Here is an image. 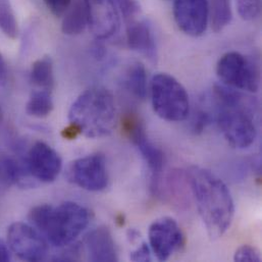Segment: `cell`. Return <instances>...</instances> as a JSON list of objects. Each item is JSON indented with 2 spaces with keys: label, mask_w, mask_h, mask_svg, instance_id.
Instances as JSON below:
<instances>
[{
  "label": "cell",
  "mask_w": 262,
  "mask_h": 262,
  "mask_svg": "<svg viewBox=\"0 0 262 262\" xmlns=\"http://www.w3.org/2000/svg\"><path fill=\"white\" fill-rule=\"evenodd\" d=\"M10 260V253L6 245L0 240V262H6Z\"/></svg>",
  "instance_id": "obj_31"
},
{
  "label": "cell",
  "mask_w": 262,
  "mask_h": 262,
  "mask_svg": "<svg viewBox=\"0 0 262 262\" xmlns=\"http://www.w3.org/2000/svg\"><path fill=\"white\" fill-rule=\"evenodd\" d=\"M217 102L216 122L227 142L234 148L244 149L253 144L257 130L254 121L243 104V97L232 88L215 86Z\"/></svg>",
  "instance_id": "obj_4"
},
{
  "label": "cell",
  "mask_w": 262,
  "mask_h": 262,
  "mask_svg": "<svg viewBox=\"0 0 262 262\" xmlns=\"http://www.w3.org/2000/svg\"><path fill=\"white\" fill-rule=\"evenodd\" d=\"M210 122H211V117L207 112L203 110L198 111L195 114L192 121V131L195 134H200L205 130L206 126L209 125Z\"/></svg>",
  "instance_id": "obj_26"
},
{
  "label": "cell",
  "mask_w": 262,
  "mask_h": 262,
  "mask_svg": "<svg viewBox=\"0 0 262 262\" xmlns=\"http://www.w3.org/2000/svg\"><path fill=\"white\" fill-rule=\"evenodd\" d=\"M148 235L150 249L160 261L167 260L184 245V234L171 217H162L153 222Z\"/></svg>",
  "instance_id": "obj_10"
},
{
  "label": "cell",
  "mask_w": 262,
  "mask_h": 262,
  "mask_svg": "<svg viewBox=\"0 0 262 262\" xmlns=\"http://www.w3.org/2000/svg\"><path fill=\"white\" fill-rule=\"evenodd\" d=\"M89 260L115 262L119 260L116 244L108 228L100 227L92 231L85 240Z\"/></svg>",
  "instance_id": "obj_14"
},
{
  "label": "cell",
  "mask_w": 262,
  "mask_h": 262,
  "mask_svg": "<svg viewBox=\"0 0 262 262\" xmlns=\"http://www.w3.org/2000/svg\"><path fill=\"white\" fill-rule=\"evenodd\" d=\"M200 217L208 236L219 239L230 229L235 206L227 185L210 170L191 166L187 172Z\"/></svg>",
  "instance_id": "obj_1"
},
{
  "label": "cell",
  "mask_w": 262,
  "mask_h": 262,
  "mask_svg": "<svg viewBox=\"0 0 262 262\" xmlns=\"http://www.w3.org/2000/svg\"><path fill=\"white\" fill-rule=\"evenodd\" d=\"M209 18L214 32L223 31L233 18L231 0H210Z\"/></svg>",
  "instance_id": "obj_20"
},
{
  "label": "cell",
  "mask_w": 262,
  "mask_h": 262,
  "mask_svg": "<svg viewBox=\"0 0 262 262\" xmlns=\"http://www.w3.org/2000/svg\"><path fill=\"white\" fill-rule=\"evenodd\" d=\"M79 247L75 246V247H71L69 248L64 253L66 254H61L59 256H56L53 260L56 261H72V260H76L78 259V253H79Z\"/></svg>",
  "instance_id": "obj_29"
},
{
  "label": "cell",
  "mask_w": 262,
  "mask_h": 262,
  "mask_svg": "<svg viewBox=\"0 0 262 262\" xmlns=\"http://www.w3.org/2000/svg\"><path fill=\"white\" fill-rule=\"evenodd\" d=\"M88 26V14L84 0H77L66 11L61 30L63 34L74 36L83 33Z\"/></svg>",
  "instance_id": "obj_16"
},
{
  "label": "cell",
  "mask_w": 262,
  "mask_h": 262,
  "mask_svg": "<svg viewBox=\"0 0 262 262\" xmlns=\"http://www.w3.org/2000/svg\"><path fill=\"white\" fill-rule=\"evenodd\" d=\"M73 0H43L47 8L55 16L62 15L72 5Z\"/></svg>",
  "instance_id": "obj_27"
},
{
  "label": "cell",
  "mask_w": 262,
  "mask_h": 262,
  "mask_svg": "<svg viewBox=\"0 0 262 262\" xmlns=\"http://www.w3.org/2000/svg\"><path fill=\"white\" fill-rule=\"evenodd\" d=\"M116 117V102L110 90L103 87L87 89L70 108L71 138L77 134L93 139L106 137L115 129Z\"/></svg>",
  "instance_id": "obj_2"
},
{
  "label": "cell",
  "mask_w": 262,
  "mask_h": 262,
  "mask_svg": "<svg viewBox=\"0 0 262 262\" xmlns=\"http://www.w3.org/2000/svg\"><path fill=\"white\" fill-rule=\"evenodd\" d=\"M26 166L34 179L43 183H51L58 177L62 161L51 146L44 142H37L28 152Z\"/></svg>",
  "instance_id": "obj_12"
},
{
  "label": "cell",
  "mask_w": 262,
  "mask_h": 262,
  "mask_svg": "<svg viewBox=\"0 0 262 262\" xmlns=\"http://www.w3.org/2000/svg\"><path fill=\"white\" fill-rule=\"evenodd\" d=\"M53 110V100L49 90L41 89L31 94L27 105L26 112L29 116L35 118H46Z\"/></svg>",
  "instance_id": "obj_19"
},
{
  "label": "cell",
  "mask_w": 262,
  "mask_h": 262,
  "mask_svg": "<svg viewBox=\"0 0 262 262\" xmlns=\"http://www.w3.org/2000/svg\"><path fill=\"white\" fill-rule=\"evenodd\" d=\"M8 80V69L5 59L0 53V87L6 85Z\"/></svg>",
  "instance_id": "obj_30"
},
{
  "label": "cell",
  "mask_w": 262,
  "mask_h": 262,
  "mask_svg": "<svg viewBox=\"0 0 262 262\" xmlns=\"http://www.w3.org/2000/svg\"><path fill=\"white\" fill-rule=\"evenodd\" d=\"M29 217L55 247L70 245L90 222L89 210L76 202H64L57 207L39 205L31 210Z\"/></svg>",
  "instance_id": "obj_3"
},
{
  "label": "cell",
  "mask_w": 262,
  "mask_h": 262,
  "mask_svg": "<svg viewBox=\"0 0 262 262\" xmlns=\"http://www.w3.org/2000/svg\"><path fill=\"white\" fill-rule=\"evenodd\" d=\"M125 124L126 131L129 134L133 144L138 148L150 169L152 177L151 189L154 193H157L159 191V178L164 165V155L162 151L148 139L143 124L137 117L129 116Z\"/></svg>",
  "instance_id": "obj_9"
},
{
  "label": "cell",
  "mask_w": 262,
  "mask_h": 262,
  "mask_svg": "<svg viewBox=\"0 0 262 262\" xmlns=\"http://www.w3.org/2000/svg\"><path fill=\"white\" fill-rule=\"evenodd\" d=\"M234 260L238 262H260L261 256L254 247L243 245L237 249Z\"/></svg>",
  "instance_id": "obj_25"
},
{
  "label": "cell",
  "mask_w": 262,
  "mask_h": 262,
  "mask_svg": "<svg viewBox=\"0 0 262 262\" xmlns=\"http://www.w3.org/2000/svg\"><path fill=\"white\" fill-rule=\"evenodd\" d=\"M240 16L245 20L256 18L261 11V0H237Z\"/></svg>",
  "instance_id": "obj_23"
},
{
  "label": "cell",
  "mask_w": 262,
  "mask_h": 262,
  "mask_svg": "<svg viewBox=\"0 0 262 262\" xmlns=\"http://www.w3.org/2000/svg\"><path fill=\"white\" fill-rule=\"evenodd\" d=\"M88 14V27L99 39H107L120 28V13L112 0H84Z\"/></svg>",
  "instance_id": "obj_13"
},
{
  "label": "cell",
  "mask_w": 262,
  "mask_h": 262,
  "mask_svg": "<svg viewBox=\"0 0 262 262\" xmlns=\"http://www.w3.org/2000/svg\"><path fill=\"white\" fill-rule=\"evenodd\" d=\"M127 43L128 46L150 60L157 58V48L155 37L151 27L143 20H131L127 27Z\"/></svg>",
  "instance_id": "obj_15"
},
{
  "label": "cell",
  "mask_w": 262,
  "mask_h": 262,
  "mask_svg": "<svg viewBox=\"0 0 262 262\" xmlns=\"http://www.w3.org/2000/svg\"><path fill=\"white\" fill-rule=\"evenodd\" d=\"M31 82L41 89L49 90L54 86L53 62L49 56H44L36 60L30 72Z\"/></svg>",
  "instance_id": "obj_18"
},
{
  "label": "cell",
  "mask_w": 262,
  "mask_h": 262,
  "mask_svg": "<svg viewBox=\"0 0 262 262\" xmlns=\"http://www.w3.org/2000/svg\"><path fill=\"white\" fill-rule=\"evenodd\" d=\"M208 0H174L173 18L178 28L188 36L199 37L209 21Z\"/></svg>",
  "instance_id": "obj_11"
},
{
  "label": "cell",
  "mask_w": 262,
  "mask_h": 262,
  "mask_svg": "<svg viewBox=\"0 0 262 262\" xmlns=\"http://www.w3.org/2000/svg\"><path fill=\"white\" fill-rule=\"evenodd\" d=\"M0 29L10 39L17 37V21L8 0H0Z\"/></svg>",
  "instance_id": "obj_21"
},
{
  "label": "cell",
  "mask_w": 262,
  "mask_h": 262,
  "mask_svg": "<svg viewBox=\"0 0 262 262\" xmlns=\"http://www.w3.org/2000/svg\"><path fill=\"white\" fill-rule=\"evenodd\" d=\"M125 86L132 95L139 99L144 100L147 95V73L145 67L141 62L131 64L125 77Z\"/></svg>",
  "instance_id": "obj_17"
},
{
  "label": "cell",
  "mask_w": 262,
  "mask_h": 262,
  "mask_svg": "<svg viewBox=\"0 0 262 262\" xmlns=\"http://www.w3.org/2000/svg\"><path fill=\"white\" fill-rule=\"evenodd\" d=\"M216 74L226 87L248 92H256L259 88V74L256 67L239 52L224 54L217 62Z\"/></svg>",
  "instance_id": "obj_6"
},
{
  "label": "cell",
  "mask_w": 262,
  "mask_h": 262,
  "mask_svg": "<svg viewBox=\"0 0 262 262\" xmlns=\"http://www.w3.org/2000/svg\"><path fill=\"white\" fill-rule=\"evenodd\" d=\"M1 171L5 180L16 184L23 181V177L25 174L20 164L11 158H5L1 162Z\"/></svg>",
  "instance_id": "obj_22"
},
{
  "label": "cell",
  "mask_w": 262,
  "mask_h": 262,
  "mask_svg": "<svg viewBox=\"0 0 262 262\" xmlns=\"http://www.w3.org/2000/svg\"><path fill=\"white\" fill-rule=\"evenodd\" d=\"M151 102L155 114L167 122L185 121L190 113L189 96L184 86L172 76L155 75L150 84Z\"/></svg>",
  "instance_id": "obj_5"
},
{
  "label": "cell",
  "mask_w": 262,
  "mask_h": 262,
  "mask_svg": "<svg viewBox=\"0 0 262 262\" xmlns=\"http://www.w3.org/2000/svg\"><path fill=\"white\" fill-rule=\"evenodd\" d=\"M118 12L129 23L134 20L140 12V4L138 0H112Z\"/></svg>",
  "instance_id": "obj_24"
},
{
  "label": "cell",
  "mask_w": 262,
  "mask_h": 262,
  "mask_svg": "<svg viewBox=\"0 0 262 262\" xmlns=\"http://www.w3.org/2000/svg\"><path fill=\"white\" fill-rule=\"evenodd\" d=\"M69 178L84 190L91 192L104 190L108 185L105 157L96 153L75 160L70 167Z\"/></svg>",
  "instance_id": "obj_7"
},
{
  "label": "cell",
  "mask_w": 262,
  "mask_h": 262,
  "mask_svg": "<svg viewBox=\"0 0 262 262\" xmlns=\"http://www.w3.org/2000/svg\"><path fill=\"white\" fill-rule=\"evenodd\" d=\"M8 246L26 261H41L47 256V244L40 234L24 223H14L7 230Z\"/></svg>",
  "instance_id": "obj_8"
},
{
  "label": "cell",
  "mask_w": 262,
  "mask_h": 262,
  "mask_svg": "<svg viewBox=\"0 0 262 262\" xmlns=\"http://www.w3.org/2000/svg\"><path fill=\"white\" fill-rule=\"evenodd\" d=\"M150 251V247L145 242H142L141 245L130 254V259L132 261H151L152 257Z\"/></svg>",
  "instance_id": "obj_28"
}]
</instances>
